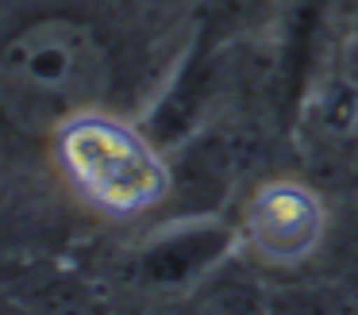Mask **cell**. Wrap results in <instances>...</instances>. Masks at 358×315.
<instances>
[{
	"label": "cell",
	"instance_id": "1",
	"mask_svg": "<svg viewBox=\"0 0 358 315\" xmlns=\"http://www.w3.org/2000/svg\"><path fill=\"white\" fill-rule=\"evenodd\" d=\"M108 89V50L93 23L31 20L0 46V115L24 135H58Z\"/></svg>",
	"mask_w": 358,
	"mask_h": 315
},
{
	"label": "cell",
	"instance_id": "2",
	"mask_svg": "<svg viewBox=\"0 0 358 315\" xmlns=\"http://www.w3.org/2000/svg\"><path fill=\"white\" fill-rule=\"evenodd\" d=\"M58 146L70 181L108 212H139L166 196V166L147 138L120 123L78 115L58 131Z\"/></svg>",
	"mask_w": 358,
	"mask_h": 315
},
{
	"label": "cell",
	"instance_id": "3",
	"mask_svg": "<svg viewBox=\"0 0 358 315\" xmlns=\"http://www.w3.org/2000/svg\"><path fill=\"white\" fill-rule=\"evenodd\" d=\"M235 235L224 223H185L155 242L143 246L139 254V277L155 288H181V284L204 277L227 250H231Z\"/></svg>",
	"mask_w": 358,
	"mask_h": 315
},
{
	"label": "cell",
	"instance_id": "4",
	"mask_svg": "<svg viewBox=\"0 0 358 315\" xmlns=\"http://www.w3.org/2000/svg\"><path fill=\"white\" fill-rule=\"evenodd\" d=\"M250 230L262 254L278 261H293L312 250L320 238V207L296 184H273L266 196L255 200L250 212Z\"/></svg>",
	"mask_w": 358,
	"mask_h": 315
},
{
	"label": "cell",
	"instance_id": "5",
	"mask_svg": "<svg viewBox=\"0 0 358 315\" xmlns=\"http://www.w3.org/2000/svg\"><path fill=\"white\" fill-rule=\"evenodd\" d=\"M212 50H216V38H208L201 31L193 54H189L185 66L178 69L173 85L166 89V96L155 104V112H150V119H147V135L155 138L158 146H178L193 135L196 119H201L204 104H208L212 77H216Z\"/></svg>",
	"mask_w": 358,
	"mask_h": 315
},
{
	"label": "cell",
	"instance_id": "6",
	"mask_svg": "<svg viewBox=\"0 0 358 315\" xmlns=\"http://www.w3.org/2000/svg\"><path fill=\"white\" fill-rule=\"evenodd\" d=\"M258 8H262V0H204L201 31L220 43L224 35H235L239 27H247L258 15Z\"/></svg>",
	"mask_w": 358,
	"mask_h": 315
}]
</instances>
